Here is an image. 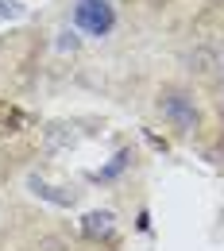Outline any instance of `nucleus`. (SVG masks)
Returning a JSON list of instances; mask_svg holds the SVG:
<instances>
[{
  "label": "nucleus",
  "mask_w": 224,
  "mask_h": 251,
  "mask_svg": "<svg viewBox=\"0 0 224 251\" xmlns=\"http://www.w3.org/2000/svg\"><path fill=\"white\" fill-rule=\"evenodd\" d=\"M74 24L85 27L89 35H104L112 27V8H108L104 0H81V4L74 8Z\"/></svg>",
  "instance_id": "f257e3e1"
},
{
  "label": "nucleus",
  "mask_w": 224,
  "mask_h": 251,
  "mask_svg": "<svg viewBox=\"0 0 224 251\" xmlns=\"http://www.w3.org/2000/svg\"><path fill=\"white\" fill-rule=\"evenodd\" d=\"M159 108H162V116H166L170 124H178L182 131H190V127L197 124V112H193V104H190L186 93H166L159 100Z\"/></svg>",
  "instance_id": "f03ea898"
},
{
  "label": "nucleus",
  "mask_w": 224,
  "mask_h": 251,
  "mask_svg": "<svg viewBox=\"0 0 224 251\" xmlns=\"http://www.w3.org/2000/svg\"><path fill=\"white\" fill-rule=\"evenodd\" d=\"M85 228H89V232H108V228H112V217H108V213H93V217H89V224H85Z\"/></svg>",
  "instance_id": "7ed1b4c3"
}]
</instances>
